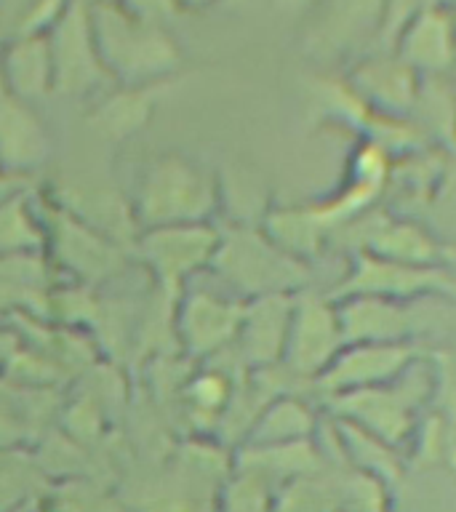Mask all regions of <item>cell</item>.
<instances>
[{
  "label": "cell",
  "instance_id": "24",
  "mask_svg": "<svg viewBox=\"0 0 456 512\" xmlns=\"http://www.w3.org/2000/svg\"><path fill=\"white\" fill-rule=\"evenodd\" d=\"M390 483L371 472L344 467L342 472V512H390Z\"/></svg>",
  "mask_w": 456,
  "mask_h": 512
},
{
  "label": "cell",
  "instance_id": "19",
  "mask_svg": "<svg viewBox=\"0 0 456 512\" xmlns=\"http://www.w3.org/2000/svg\"><path fill=\"white\" fill-rule=\"evenodd\" d=\"M344 467L323 464L286 480L275 491V512H342Z\"/></svg>",
  "mask_w": 456,
  "mask_h": 512
},
{
  "label": "cell",
  "instance_id": "4",
  "mask_svg": "<svg viewBox=\"0 0 456 512\" xmlns=\"http://www.w3.org/2000/svg\"><path fill=\"white\" fill-rule=\"evenodd\" d=\"M208 270H214L232 294L246 302L256 296L299 294L310 275L304 259L288 254L267 232L251 224H240L219 240Z\"/></svg>",
  "mask_w": 456,
  "mask_h": 512
},
{
  "label": "cell",
  "instance_id": "16",
  "mask_svg": "<svg viewBox=\"0 0 456 512\" xmlns=\"http://www.w3.org/2000/svg\"><path fill=\"white\" fill-rule=\"evenodd\" d=\"M48 152L51 136L32 104L0 88V168L24 176L38 168L48 158Z\"/></svg>",
  "mask_w": 456,
  "mask_h": 512
},
{
  "label": "cell",
  "instance_id": "3",
  "mask_svg": "<svg viewBox=\"0 0 456 512\" xmlns=\"http://www.w3.org/2000/svg\"><path fill=\"white\" fill-rule=\"evenodd\" d=\"M331 414L358 424L390 446L406 451L416 424L432 408V366L422 355L392 382L328 398Z\"/></svg>",
  "mask_w": 456,
  "mask_h": 512
},
{
  "label": "cell",
  "instance_id": "1",
  "mask_svg": "<svg viewBox=\"0 0 456 512\" xmlns=\"http://www.w3.org/2000/svg\"><path fill=\"white\" fill-rule=\"evenodd\" d=\"M88 19L104 72L118 86H155L182 64L168 27L128 14L118 0H91Z\"/></svg>",
  "mask_w": 456,
  "mask_h": 512
},
{
  "label": "cell",
  "instance_id": "8",
  "mask_svg": "<svg viewBox=\"0 0 456 512\" xmlns=\"http://www.w3.org/2000/svg\"><path fill=\"white\" fill-rule=\"evenodd\" d=\"M48 35L54 62V91L67 96L91 94L102 83H112L96 51L86 0H70Z\"/></svg>",
  "mask_w": 456,
  "mask_h": 512
},
{
  "label": "cell",
  "instance_id": "10",
  "mask_svg": "<svg viewBox=\"0 0 456 512\" xmlns=\"http://www.w3.org/2000/svg\"><path fill=\"white\" fill-rule=\"evenodd\" d=\"M419 358V347L411 342L379 344V342H355L344 344L323 374L315 379L326 398L342 395V392L376 387V384L392 382L395 376L406 371Z\"/></svg>",
  "mask_w": 456,
  "mask_h": 512
},
{
  "label": "cell",
  "instance_id": "12",
  "mask_svg": "<svg viewBox=\"0 0 456 512\" xmlns=\"http://www.w3.org/2000/svg\"><path fill=\"white\" fill-rule=\"evenodd\" d=\"M246 299L235 294H208V291H192L179 304V336L184 350L198 358L216 355L235 344L243 323Z\"/></svg>",
  "mask_w": 456,
  "mask_h": 512
},
{
  "label": "cell",
  "instance_id": "23",
  "mask_svg": "<svg viewBox=\"0 0 456 512\" xmlns=\"http://www.w3.org/2000/svg\"><path fill=\"white\" fill-rule=\"evenodd\" d=\"M184 395H187V406H190L195 419H206V422L216 424L222 422L227 408H230L235 382L219 368H203L187 382Z\"/></svg>",
  "mask_w": 456,
  "mask_h": 512
},
{
  "label": "cell",
  "instance_id": "20",
  "mask_svg": "<svg viewBox=\"0 0 456 512\" xmlns=\"http://www.w3.org/2000/svg\"><path fill=\"white\" fill-rule=\"evenodd\" d=\"M406 459H414L422 467L456 472V422L430 408L416 424L406 448Z\"/></svg>",
  "mask_w": 456,
  "mask_h": 512
},
{
  "label": "cell",
  "instance_id": "11",
  "mask_svg": "<svg viewBox=\"0 0 456 512\" xmlns=\"http://www.w3.org/2000/svg\"><path fill=\"white\" fill-rule=\"evenodd\" d=\"M395 54L422 78L446 75L456 64V11L446 0H424L395 35Z\"/></svg>",
  "mask_w": 456,
  "mask_h": 512
},
{
  "label": "cell",
  "instance_id": "13",
  "mask_svg": "<svg viewBox=\"0 0 456 512\" xmlns=\"http://www.w3.org/2000/svg\"><path fill=\"white\" fill-rule=\"evenodd\" d=\"M355 230L358 235L350 243V251H368L384 259L422 267H446V246L432 238L422 224L392 219L384 211H368L355 224Z\"/></svg>",
  "mask_w": 456,
  "mask_h": 512
},
{
  "label": "cell",
  "instance_id": "7",
  "mask_svg": "<svg viewBox=\"0 0 456 512\" xmlns=\"http://www.w3.org/2000/svg\"><path fill=\"white\" fill-rule=\"evenodd\" d=\"M342 347V323L334 299L296 294L280 366L294 379H307L315 384Z\"/></svg>",
  "mask_w": 456,
  "mask_h": 512
},
{
  "label": "cell",
  "instance_id": "25",
  "mask_svg": "<svg viewBox=\"0 0 456 512\" xmlns=\"http://www.w3.org/2000/svg\"><path fill=\"white\" fill-rule=\"evenodd\" d=\"M40 235L43 227L35 224L19 195L0 206V256H22V251L38 248Z\"/></svg>",
  "mask_w": 456,
  "mask_h": 512
},
{
  "label": "cell",
  "instance_id": "2",
  "mask_svg": "<svg viewBox=\"0 0 456 512\" xmlns=\"http://www.w3.org/2000/svg\"><path fill=\"white\" fill-rule=\"evenodd\" d=\"M219 208V182L195 160L166 152L147 163L131 200L139 230L208 222Z\"/></svg>",
  "mask_w": 456,
  "mask_h": 512
},
{
  "label": "cell",
  "instance_id": "31",
  "mask_svg": "<svg viewBox=\"0 0 456 512\" xmlns=\"http://www.w3.org/2000/svg\"><path fill=\"white\" fill-rule=\"evenodd\" d=\"M179 3H182L184 11H198V8L214 6L216 0H179Z\"/></svg>",
  "mask_w": 456,
  "mask_h": 512
},
{
  "label": "cell",
  "instance_id": "6",
  "mask_svg": "<svg viewBox=\"0 0 456 512\" xmlns=\"http://www.w3.org/2000/svg\"><path fill=\"white\" fill-rule=\"evenodd\" d=\"M454 280L446 267L395 262L368 251H352L350 272L334 288L331 299L342 296H384V299H422V296H451Z\"/></svg>",
  "mask_w": 456,
  "mask_h": 512
},
{
  "label": "cell",
  "instance_id": "15",
  "mask_svg": "<svg viewBox=\"0 0 456 512\" xmlns=\"http://www.w3.org/2000/svg\"><path fill=\"white\" fill-rule=\"evenodd\" d=\"M294 296L296 294H270L248 299L238 339H235L246 366H280L283 350H286L288 326H291Z\"/></svg>",
  "mask_w": 456,
  "mask_h": 512
},
{
  "label": "cell",
  "instance_id": "30",
  "mask_svg": "<svg viewBox=\"0 0 456 512\" xmlns=\"http://www.w3.org/2000/svg\"><path fill=\"white\" fill-rule=\"evenodd\" d=\"M315 0H275V6L286 8V11H302V8H310Z\"/></svg>",
  "mask_w": 456,
  "mask_h": 512
},
{
  "label": "cell",
  "instance_id": "5",
  "mask_svg": "<svg viewBox=\"0 0 456 512\" xmlns=\"http://www.w3.org/2000/svg\"><path fill=\"white\" fill-rule=\"evenodd\" d=\"M344 344L411 342L438 328L448 296L422 299H384V296H342L334 299Z\"/></svg>",
  "mask_w": 456,
  "mask_h": 512
},
{
  "label": "cell",
  "instance_id": "21",
  "mask_svg": "<svg viewBox=\"0 0 456 512\" xmlns=\"http://www.w3.org/2000/svg\"><path fill=\"white\" fill-rule=\"evenodd\" d=\"M152 115V94L147 86H120L107 102L96 110V126L112 139H126L144 126Z\"/></svg>",
  "mask_w": 456,
  "mask_h": 512
},
{
  "label": "cell",
  "instance_id": "26",
  "mask_svg": "<svg viewBox=\"0 0 456 512\" xmlns=\"http://www.w3.org/2000/svg\"><path fill=\"white\" fill-rule=\"evenodd\" d=\"M48 512H128L120 502L83 480L67 483L59 494L48 502Z\"/></svg>",
  "mask_w": 456,
  "mask_h": 512
},
{
  "label": "cell",
  "instance_id": "22",
  "mask_svg": "<svg viewBox=\"0 0 456 512\" xmlns=\"http://www.w3.org/2000/svg\"><path fill=\"white\" fill-rule=\"evenodd\" d=\"M216 512H275V486L235 464L219 491Z\"/></svg>",
  "mask_w": 456,
  "mask_h": 512
},
{
  "label": "cell",
  "instance_id": "9",
  "mask_svg": "<svg viewBox=\"0 0 456 512\" xmlns=\"http://www.w3.org/2000/svg\"><path fill=\"white\" fill-rule=\"evenodd\" d=\"M222 235L208 222L171 224L142 230L139 254L166 288H182L192 275L214 262Z\"/></svg>",
  "mask_w": 456,
  "mask_h": 512
},
{
  "label": "cell",
  "instance_id": "27",
  "mask_svg": "<svg viewBox=\"0 0 456 512\" xmlns=\"http://www.w3.org/2000/svg\"><path fill=\"white\" fill-rule=\"evenodd\" d=\"M432 366V411L456 422V352H435Z\"/></svg>",
  "mask_w": 456,
  "mask_h": 512
},
{
  "label": "cell",
  "instance_id": "17",
  "mask_svg": "<svg viewBox=\"0 0 456 512\" xmlns=\"http://www.w3.org/2000/svg\"><path fill=\"white\" fill-rule=\"evenodd\" d=\"M0 80L6 94L27 104H35L54 91V62L46 32H19V38L3 48Z\"/></svg>",
  "mask_w": 456,
  "mask_h": 512
},
{
  "label": "cell",
  "instance_id": "28",
  "mask_svg": "<svg viewBox=\"0 0 456 512\" xmlns=\"http://www.w3.org/2000/svg\"><path fill=\"white\" fill-rule=\"evenodd\" d=\"M118 3L126 8L128 14L139 16L144 22L163 24V27H168L171 19L184 14L179 0H118Z\"/></svg>",
  "mask_w": 456,
  "mask_h": 512
},
{
  "label": "cell",
  "instance_id": "14",
  "mask_svg": "<svg viewBox=\"0 0 456 512\" xmlns=\"http://www.w3.org/2000/svg\"><path fill=\"white\" fill-rule=\"evenodd\" d=\"M347 80L368 107H376L387 115L411 110L422 88V75L395 51H384L358 62Z\"/></svg>",
  "mask_w": 456,
  "mask_h": 512
},
{
  "label": "cell",
  "instance_id": "29",
  "mask_svg": "<svg viewBox=\"0 0 456 512\" xmlns=\"http://www.w3.org/2000/svg\"><path fill=\"white\" fill-rule=\"evenodd\" d=\"M22 184V174H11V171H3V168H0V206L19 195V192H22Z\"/></svg>",
  "mask_w": 456,
  "mask_h": 512
},
{
  "label": "cell",
  "instance_id": "18",
  "mask_svg": "<svg viewBox=\"0 0 456 512\" xmlns=\"http://www.w3.org/2000/svg\"><path fill=\"white\" fill-rule=\"evenodd\" d=\"M318 427V414L302 398H296L294 392H283L259 411L243 443H251V446L299 443V440L315 438Z\"/></svg>",
  "mask_w": 456,
  "mask_h": 512
},
{
  "label": "cell",
  "instance_id": "32",
  "mask_svg": "<svg viewBox=\"0 0 456 512\" xmlns=\"http://www.w3.org/2000/svg\"><path fill=\"white\" fill-rule=\"evenodd\" d=\"M16 512H22V510H16Z\"/></svg>",
  "mask_w": 456,
  "mask_h": 512
}]
</instances>
